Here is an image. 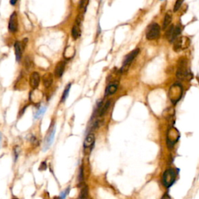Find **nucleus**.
Returning a JSON list of instances; mask_svg holds the SVG:
<instances>
[{
  "instance_id": "obj_14",
  "label": "nucleus",
  "mask_w": 199,
  "mask_h": 199,
  "mask_svg": "<svg viewBox=\"0 0 199 199\" xmlns=\"http://www.w3.org/2000/svg\"><path fill=\"white\" fill-rule=\"evenodd\" d=\"M14 50H15V54H16V59L17 62H19L20 59H21L22 57V47H21V44L19 41H16L14 44Z\"/></svg>"
},
{
  "instance_id": "obj_18",
  "label": "nucleus",
  "mask_w": 199,
  "mask_h": 199,
  "mask_svg": "<svg viewBox=\"0 0 199 199\" xmlns=\"http://www.w3.org/2000/svg\"><path fill=\"white\" fill-rule=\"evenodd\" d=\"M171 20H172V16H171L170 13H167L164 17V21H163V29H166L167 27H168V26L170 25V23H171Z\"/></svg>"
},
{
  "instance_id": "obj_7",
  "label": "nucleus",
  "mask_w": 199,
  "mask_h": 199,
  "mask_svg": "<svg viewBox=\"0 0 199 199\" xmlns=\"http://www.w3.org/2000/svg\"><path fill=\"white\" fill-rule=\"evenodd\" d=\"M139 53V49L136 48L135 50L132 51V52L129 53L128 55H126V57L124 59L123 62V66L121 68V71H123L125 68H128L130 65V64L132 63V61L135 58V57L137 56L138 54Z\"/></svg>"
},
{
  "instance_id": "obj_1",
  "label": "nucleus",
  "mask_w": 199,
  "mask_h": 199,
  "mask_svg": "<svg viewBox=\"0 0 199 199\" xmlns=\"http://www.w3.org/2000/svg\"><path fill=\"white\" fill-rule=\"evenodd\" d=\"M177 76L180 80H191L192 77V74L191 73L188 67V62L185 59H181L178 65Z\"/></svg>"
},
{
  "instance_id": "obj_29",
  "label": "nucleus",
  "mask_w": 199,
  "mask_h": 199,
  "mask_svg": "<svg viewBox=\"0 0 199 199\" xmlns=\"http://www.w3.org/2000/svg\"><path fill=\"white\" fill-rule=\"evenodd\" d=\"M13 199H18V198H16H16H13Z\"/></svg>"
},
{
  "instance_id": "obj_12",
  "label": "nucleus",
  "mask_w": 199,
  "mask_h": 199,
  "mask_svg": "<svg viewBox=\"0 0 199 199\" xmlns=\"http://www.w3.org/2000/svg\"><path fill=\"white\" fill-rule=\"evenodd\" d=\"M65 62H60L57 64L55 69H54V75H55L56 77H58V78L62 77V75H63L64 71H65Z\"/></svg>"
},
{
  "instance_id": "obj_6",
  "label": "nucleus",
  "mask_w": 199,
  "mask_h": 199,
  "mask_svg": "<svg viewBox=\"0 0 199 199\" xmlns=\"http://www.w3.org/2000/svg\"><path fill=\"white\" fill-rule=\"evenodd\" d=\"M181 26H171L167 32V38L170 42H173L178 38L181 33Z\"/></svg>"
},
{
  "instance_id": "obj_5",
  "label": "nucleus",
  "mask_w": 199,
  "mask_h": 199,
  "mask_svg": "<svg viewBox=\"0 0 199 199\" xmlns=\"http://www.w3.org/2000/svg\"><path fill=\"white\" fill-rule=\"evenodd\" d=\"M160 34V27L157 24H152L146 30V38L148 40L157 39Z\"/></svg>"
},
{
  "instance_id": "obj_3",
  "label": "nucleus",
  "mask_w": 199,
  "mask_h": 199,
  "mask_svg": "<svg viewBox=\"0 0 199 199\" xmlns=\"http://www.w3.org/2000/svg\"><path fill=\"white\" fill-rule=\"evenodd\" d=\"M190 45V40L188 38L186 37H178L175 41H174V50L177 52L181 51H183L187 47H188Z\"/></svg>"
},
{
  "instance_id": "obj_24",
  "label": "nucleus",
  "mask_w": 199,
  "mask_h": 199,
  "mask_svg": "<svg viewBox=\"0 0 199 199\" xmlns=\"http://www.w3.org/2000/svg\"><path fill=\"white\" fill-rule=\"evenodd\" d=\"M183 3V2L182 1H177L175 3V5H174V12H177V11L179 9V8L181 7V4Z\"/></svg>"
},
{
  "instance_id": "obj_22",
  "label": "nucleus",
  "mask_w": 199,
  "mask_h": 199,
  "mask_svg": "<svg viewBox=\"0 0 199 199\" xmlns=\"http://www.w3.org/2000/svg\"><path fill=\"white\" fill-rule=\"evenodd\" d=\"M110 101H107V103H105L104 106H103V107H102V109L100 110V115L102 116L103 114H104L105 113H106V111L107 110V109L109 108V107H110Z\"/></svg>"
},
{
  "instance_id": "obj_20",
  "label": "nucleus",
  "mask_w": 199,
  "mask_h": 199,
  "mask_svg": "<svg viewBox=\"0 0 199 199\" xmlns=\"http://www.w3.org/2000/svg\"><path fill=\"white\" fill-rule=\"evenodd\" d=\"M71 86H72V84H71V83L68 84V85L66 86V87H65V89L64 90V92H63V94H62V100H61V102H64L65 100L67 99L68 96H69V90H70Z\"/></svg>"
},
{
  "instance_id": "obj_16",
  "label": "nucleus",
  "mask_w": 199,
  "mask_h": 199,
  "mask_svg": "<svg viewBox=\"0 0 199 199\" xmlns=\"http://www.w3.org/2000/svg\"><path fill=\"white\" fill-rule=\"evenodd\" d=\"M89 197V191H88V187L86 185H83L81 191H80L79 198L80 199H88Z\"/></svg>"
},
{
  "instance_id": "obj_11",
  "label": "nucleus",
  "mask_w": 199,
  "mask_h": 199,
  "mask_svg": "<svg viewBox=\"0 0 199 199\" xmlns=\"http://www.w3.org/2000/svg\"><path fill=\"white\" fill-rule=\"evenodd\" d=\"M95 142V135L93 133H90L86 137L85 141L83 142V147L85 148H91Z\"/></svg>"
},
{
  "instance_id": "obj_23",
  "label": "nucleus",
  "mask_w": 199,
  "mask_h": 199,
  "mask_svg": "<svg viewBox=\"0 0 199 199\" xmlns=\"http://www.w3.org/2000/svg\"><path fill=\"white\" fill-rule=\"evenodd\" d=\"M69 188H68L65 189V191H62V193H61V194H60L58 197H59V199H65L66 198V197H67L68 194H69Z\"/></svg>"
},
{
  "instance_id": "obj_4",
  "label": "nucleus",
  "mask_w": 199,
  "mask_h": 199,
  "mask_svg": "<svg viewBox=\"0 0 199 199\" xmlns=\"http://www.w3.org/2000/svg\"><path fill=\"white\" fill-rule=\"evenodd\" d=\"M176 179V172L174 169H168L163 175V183L165 187L170 188L172 186Z\"/></svg>"
},
{
  "instance_id": "obj_27",
  "label": "nucleus",
  "mask_w": 199,
  "mask_h": 199,
  "mask_svg": "<svg viewBox=\"0 0 199 199\" xmlns=\"http://www.w3.org/2000/svg\"><path fill=\"white\" fill-rule=\"evenodd\" d=\"M10 4L11 5H15V4L16 3V2H17V1H16V0H15V1H10Z\"/></svg>"
},
{
  "instance_id": "obj_2",
  "label": "nucleus",
  "mask_w": 199,
  "mask_h": 199,
  "mask_svg": "<svg viewBox=\"0 0 199 199\" xmlns=\"http://www.w3.org/2000/svg\"><path fill=\"white\" fill-rule=\"evenodd\" d=\"M182 96V87L179 84H174L171 86L169 92V97L174 103H176L180 100Z\"/></svg>"
},
{
  "instance_id": "obj_9",
  "label": "nucleus",
  "mask_w": 199,
  "mask_h": 199,
  "mask_svg": "<svg viewBox=\"0 0 199 199\" xmlns=\"http://www.w3.org/2000/svg\"><path fill=\"white\" fill-rule=\"evenodd\" d=\"M18 23H17V14L16 12H13L10 16L9 21V31L12 33H15L17 31Z\"/></svg>"
},
{
  "instance_id": "obj_15",
  "label": "nucleus",
  "mask_w": 199,
  "mask_h": 199,
  "mask_svg": "<svg viewBox=\"0 0 199 199\" xmlns=\"http://www.w3.org/2000/svg\"><path fill=\"white\" fill-rule=\"evenodd\" d=\"M118 90V84L111 83L107 86L106 90H105V96H109V95L114 94V93Z\"/></svg>"
},
{
  "instance_id": "obj_26",
  "label": "nucleus",
  "mask_w": 199,
  "mask_h": 199,
  "mask_svg": "<svg viewBox=\"0 0 199 199\" xmlns=\"http://www.w3.org/2000/svg\"><path fill=\"white\" fill-rule=\"evenodd\" d=\"M162 199H171V198H170V195H169V194H164V195L163 196Z\"/></svg>"
},
{
  "instance_id": "obj_13",
  "label": "nucleus",
  "mask_w": 199,
  "mask_h": 199,
  "mask_svg": "<svg viewBox=\"0 0 199 199\" xmlns=\"http://www.w3.org/2000/svg\"><path fill=\"white\" fill-rule=\"evenodd\" d=\"M42 82H43V85L45 88H48L51 86L53 83V76L51 73H46L43 76L42 78Z\"/></svg>"
},
{
  "instance_id": "obj_17",
  "label": "nucleus",
  "mask_w": 199,
  "mask_h": 199,
  "mask_svg": "<svg viewBox=\"0 0 199 199\" xmlns=\"http://www.w3.org/2000/svg\"><path fill=\"white\" fill-rule=\"evenodd\" d=\"M81 34V31H80V25L78 24H75L73 27V30H72V36H73V39H77L80 37Z\"/></svg>"
},
{
  "instance_id": "obj_10",
  "label": "nucleus",
  "mask_w": 199,
  "mask_h": 199,
  "mask_svg": "<svg viewBox=\"0 0 199 199\" xmlns=\"http://www.w3.org/2000/svg\"><path fill=\"white\" fill-rule=\"evenodd\" d=\"M40 83V75L37 72L31 73L30 76V85L33 89H36Z\"/></svg>"
},
{
  "instance_id": "obj_25",
  "label": "nucleus",
  "mask_w": 199,
  "mask_h": 199,
  "mask_svg": "<svg viewBox=\"0 0 199 199\" xmlns=\"http://www.w3.org/2000/svg\"><path fill=\"white\" fill-rule=\"evenodd\" d=\"M46 169H47V164H46L45 162H42V163L41 164V166H40V168H39V170H45Z\"/></svg>"
},
{
  "instance_id": "obj_28",
  "label": "nucleus",
  "mask_w": 199,
  "mask_h": 199,
  "mask_svg": "<svg viewBox=\"0 0 199 199\" xmlns=\"http://www.w3.org/2000/svg\"><path fill=\"white\" fill-rule=\"evenodd\" d=\"M2 133L0 132V146H1V142H2Z\"/></svg>"
},
{
  "instance_id": "obj_19",
  "label": "nucleus",
  "mask_w": 199,
  "mask_h": 199,
  "mask_svg": "<svg viewBox=\"0 0 199 199\" xmlns=\"http://www.w3.org/2000/svg\"><path fill=\"white\" fill-rule=\"evenodd\" d=\"M46 109H47L46 107H41L38 109L36 112L34 113V115L35 119H39L40 118H41L42 116L44 115V112H45Z\"/></svg>"
},
{
  "instance_id": "obj_21",
  "label": "nucleus",
  "mask_w": 199,
  "mask_h": 199,
  "mask_svg": "<svg viewBox=\"0 0 199 199\" xmlns=\"http://www.w3.org/2000/svg\"><path fill=\"white\" fill-rule=\"evenodd\" d=\"M78 180H79V182H80V185H79V187H80V184H83V181H84L83 167H80V173H79V176H78Z\"/></svg>"
},
{
  "instance_id": "obj_8",
  "label": "nucleus",
  "mask_w": 199,
  "mask_h": 199,
  "mask_svg": "<svg viewBox=\"0 0 199 199\" xmlns=\"http://www.w3.org/2000/svg\"><path fill=\"white\" fill-rule=\"evenodd\" d=\"M54 135H55V128L54 127V129L50 130L48 135L46 136L44 142V151L47 150V149L50 148V146H51V144L53 143V141H54Z\"/></svg>"
}]
</instances>
